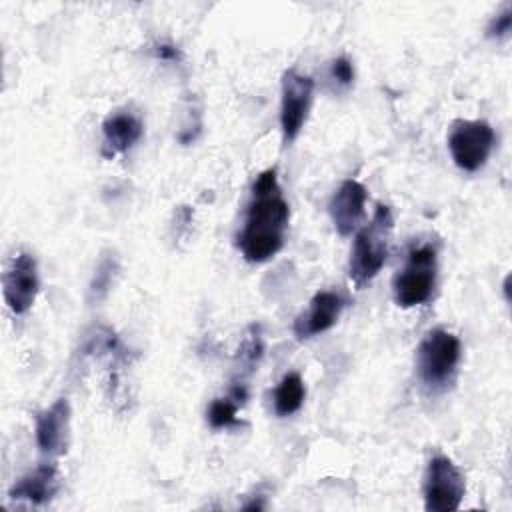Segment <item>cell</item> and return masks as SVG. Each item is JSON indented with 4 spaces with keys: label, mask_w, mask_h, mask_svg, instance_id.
<instances>
[{
    "label": "cell",
    "mask_w": 512,
    "mask_h": 512,
    "mask_svg": "<svg viewBox=\"0 0 512 512\" xmlns=\"http://www.w3.org/2000/svg\"><path fill=\"white\" fill-rule=\"evenodd\" d=\"M314 98V80L296 70L282 74V96H280V128L286 144L294 142L302 132Z\"/></svg>",
    "instance_id": "7"
},
{
    "label": "cell",
    "mask_w": 512,
    "mask_h": 512,
    "mask_svg": "<svg viewBox=\"0 0 512 512\" xmlns=\"http://www.w3.org/2000/svg\"><path fill=\"white\" fill-rule=\"evenodd\" d=\"M40 290V278H38V262L34 254L20 250L14 256H10L4 274H2V294L6 306L14 314H26Z\"/></svg>",
    "instance_id": "8"
},
{
    "label": "cell",
    "mask_w": 512,
    "mask_h": 512,
    "mask_svg": "<svg viewBox=\"0 0 512 512\" xmlns=\"http://www.w3.org/2000/svg\"><path fill=\"white\" fill-rule=\"evenodd\" d=\"M154 54H156V58H160V60H170V62L180 58V50H178L174 44H168V42L156 44Z\"/></svg>",
    "instance_id": "20"
},
{
    "label": "cell",
    "mask_w": 512,
    "mask_h": 512,
    "mask_svg": "<svg viewBox=\"0 0 512 512\" xmlns=\"http://www.w3.org/2000/svg\"><path fill=\"white\" fill-rule=\"evenodd\" d=\"M60 490V474L56 464H40L32 472L24 474L14 482L8 496L16 502H28L34 506H42L50 502Z\"/></svg>",
    "instance_id": "12"
},
{
    "label": "cell",
    "mask_w": 512,
    "mask_h": 512,
    "mask_svg": "<svg viewBox=\"0 0 512 512\" xmlns=\"http://www.w3.org/2000/svg\"><path fill=\"white\" fill-rule=\"evenodd\" d=\"M290 206L282 196L274 168L258 174L252 186V200L246 210L242 232L238 234V250L246 262L262 264L274 258L288 232Z\"/></svg>",
    "instance_id": "1"
},
{
    "label": "cell",
    "mask_w": 512,
    "mask_h": 512,
    "mask_svg": "<svg viewBox=\"0 0 512 512\" xmlns=\"http://www.w3.org/2000/svg\"><path fill=\"white\" fill-rule=\"evenodd\" d=\"M118 258L114 254H104L100 258V262L96 264L94 276L88 284V302L96 304L100 300H104L114 284V278L118 274Z\"/></svg>",
    "instance_id": "15"
},
{
    "label": "cell",
    "mask_w": 512,
    "mask_h": 512,
    "mask_svg": "<svg viewBox=\"0 0 512 512\" xmlns=\"http://www.w3.org/2000/svg\"><path fill=\"white\" fill-rule=\"evenodd\" d=\"M466 494V480L448 456L430 458L424 472V508L428 512L458 510Z\"/></svg>",
    "instance_id": "6"
},
{
    "label": "cell",
    "mask_w": 512,
    "mask_h": 512,
    "mask_svg": "<svg viewBox=\"0 0 512 512\" xmlns=\"http://www.w3.org/2000/svg\"><path fill=\"white\" fill-rule=\"evenodd\" d=\"M462 360V344L456 334L434 328L430 330L416 350V370L420 382L432 390H446L458 372V364Z\"/></svg>",
    "instance_id": "3"
},
{
    "label": "cell",
    "mask_w": 512,
    "mask_h": 512,
    "mask_svg": "<svg viewBox=\"0 0 512 512\" xmlns=\"http://www.w3.org/2000/svg\"><path fill=\"white\" fill-rule=\"evenodd\" d=\"M346 308V296L336 292V290H322V292H316L312 296V300L308 302V308L306 312L298 314L296 320H294V336L298 340H308V338H314L326 330H330L342 310Z\"/></svg>",
    "instance_id": "10"
},
{
    "label": "cell",
    "mask_w": 512,
    "mask_h": 512,
    "mask_svg": "<svg viewBox=\"0 0 512 512\" xmlns=\"http://www.w3.org/2000/svg\"><path fill=\"white\" fill-rule=\"evenodd\" d=\"M306 398V386L298 372H288L274 390V412L278 416H290L298 412Z\"/></svg>",
    "instance_id": "14"
},
{
    "label": "cell",
    "mask_w": 512,
    "mask_h": 512,
    "mask_svg": "<svg viewBox=\"0 0 512 512\" xmlns=\"http://www.w3.org/2000/svg\"><path fill=\"white\" fill-rule=\"evenodd\" d=\"M438 278V252L432 244H420L408 252L402 270L394 276L392 296L400 308L422 306L432 300Z\"/></svg>",
    "instance_id": "4"
},
{
    "label": "cell",
    "mask_w": 512,
    "mask_h": 512,
    "mask_svg": "<svg viewBox=\"0 0 512 512\" xmlns=\"http://www.w3.org/2000/svg\"><path fill=\"white\" fill-rule=\"evenodd\" d=\"M368 192L358 180H344L328 202V214L332 218L334 230L340 236H350L362 222L366 210Z\"/></svg>",
    "instance_id": "11"
},
{
    "label": "cell",
    "mask_w": 512,
    "mask_h": 512,
    "mask_svg": "<svg viewBox=\"0 0 512 512\" xmlns=\"http://www.w3.org/2000/svg\"><path fill=\"white\" fill-rule=\"evenodd\" d=\"M238 352H240L242 364H244L248 370H252V368L258 364V360L262 358V352H264V344H262L260 332L252 328V330L246 334L244 342L240 344V350H238Z\"/></svg>",
    "instance_id": "17"
},
{
    "label": "cell",
    "mask_w": 512,
    "mask_h": 512,
    "mask_svg": "<svg viewBox=\"0 0 512 512\" xmlns=\"http://www.w3.org/2000/svg\"><path fill=\"white\" fill-rule=\"evenodd\" d=\"M510 30H512V6H506L502 12H498L490 20V24L486 28V36L500 40V38H506L510 34Z\"/></svg>",
    "instance_id": "18"
},
{
    "label": "cell",
    "mask_w": 512,
    "mask_h": 512,
    "mask_svg": "<svg viewBox=\"0 0 512 512\" xmlns=\"http://www.w3.org/2000/svg\"><path fill=\"white\" fill-rule=\"evenodd\" d=\"M36 446L48 458H58L68 448L70 438V404L66 398L54 400L48 408L36 414L34 420Z\"/></svg>",
    "instance_id": "9"
},
{
    "label": "cell",
    "mask_w": 512,
    "mask_h": 512,
    "mask_svg": "<svg viewBox=\"0 0 512 512\" xmlns=\"http://www.w3.org/2000/svg\"><path fill=\"white\" fill-rule=\"evenodd\" d=\"M142 122L136 114L118 110L102 122V156L112 158L128 152L142 136Z\"/></svg>",
    "instance_id": "13"
},
{
    "label": "cell",
    "mask_w": 512,
    "mask_h": 512,
    "mask_svg": "<svg viewBox=\"0 0 512 512\" xmlns=\"http://www.w3.org/2000/svg\"><path fill=\"white\" fill-rule=\"evenodd\" d=\"M240 404L226 396V398H214L210 408H208V424L214 430H222V428H230L236 424V412H238Z\"/></svg>",
    "instance_id": "16"
},
{
    "label": "cell",
    "mask_w": 512,
    "mask_h": 512,
    "mask_svg": "<svg viewBox=\"0 0 512 512\" xmlns=\"http://www.w3.org/2000/svg\"><path fill=\"white\" fill-rule=\"evenodd\" d=\"M496 144L492 126L484 120H454L448 134V150L454 164L464 172H478Z\"/></svg>",
    "instance_id": "5"
},
{
    "label": "cell",
    "mask_w": 512,
    "mask_h": 512,
    "mask_svg": "<svg viewBox=\"0 0 512 512\" xmlns=\"http://www.w3.org/2000/svg\"><path fill=\"white\" fill-rule=\"evenodd\" d=\"M330 76L342 84V86H350L354 82V66L348 58L340 56V58H334L330 62Z\"/></svg>",
    "instance_id": "19"
},
{
    "label": "cell",
    "mask_w": 512,
    "mask_h": 512,
    "mask_svg": "<svg viewBox=\"0 0 512 512\" xmlns=\"http://www.w3.org/2000/svg\"><path fill=\"white\" fill-rule=\"evenodd\" d=\"M392 230L394 216L390 206L378 204L372 220L356 232L348 264V274L356 288H364L368 282H372L386 264Z\"/></svg>",
    "instance_id": "2"
}]
</instances>
